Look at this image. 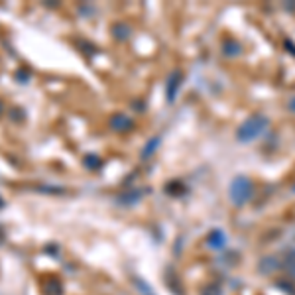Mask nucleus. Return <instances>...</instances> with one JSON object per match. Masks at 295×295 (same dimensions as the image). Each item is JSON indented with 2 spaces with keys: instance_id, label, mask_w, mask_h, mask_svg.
<instances>
[{
  "instance_id": "1",
  "label": "nucleus",
  "mask_w": 295,
  "mask_h": 295,
  "mask_svg": "<svg viewBox=\"0 0 295 295\" xmlns=\"http://www.w3.org/2000/svg\"><path fill=\"white\" fill-rule=\"evenodd\" d=\"M268 124H270L268 116H262V114H254V116H250V118H248V120H246V122L238 128V132H236L238 142L248 144V142H252V140L260 138V136L266 132Z\"/></svg>"
},
{
  "instance_id": "2",
  "label": "nucleus",
  "mask_w": 295,
  "mask_h": 295,
  "mask_svg": "<svg viewBox=\"0 0 295 295\" xmlns=\"http://www.w3.org/2000/svg\"><path fill=\"white\" fill-rule=\"evenodd\" d=\"M254 195V185L248 177L244 175H238L232 183H230V201L236 205V207H242L246 205Z\"/></svg>"
},
{
  "instance_id": "3",
  "label": "nucleus",
  "mask_w": 295,
  "mask_h": 295,
  "mask_svg": "<svg viewBox=\"0 0 295 295\" xmlns=\"http://www.w3.org/2000/svg\"><path fill=\"white\" fill-rule=\"evenodd\" d=\"M109 126H111L114 132H130V130L134 128V120L130 118L128 114H124V112H116V114H112L111 116Z\"/></svg>"
},
{
  "instance_id": "4",
  "label": "nucleus",
  "mask_w": 295,
  "mask_h": 295,
  "mask_svg": "<svg viewBox=\"0 0 295 295\" xmlns=\"http://www.w3.org/2000/svg\"><path fill=\"white\" fill-rule=\"evenodd\" d=\"M179 87H181V71H173L171 77L167 79V101L169 103L175 101V94H177Z\"/></svg>"
},
{
  "instance_id": "5",
  "label": "nucleus",
  "mask_w": 295,
  "mask_h": 295,
  "mask_svg": "<svg viewBox=\"0 0 295 295\" xmlns=\"http://www.w3.org/2000/svg\"><path fill=\"white\" fill-rule=\"evenodd\" d=\"M41 293L43 295H61L63 293V285L57 277H47L41 283Z\"/></svg>"
},
{
  "instance_id": "6",
  "label": "nucleus",
  "mask_w": 295,
  "mask_h": 295,
  "mask_svg": "<svg viewBox=\"0 0 295 295\" xmlns=\"http://www.w3.org/2000/svg\"><path fill=\"white\" fill-rule=\"evenodd\" d=\"M130 34H132V30H130L128 24H122V22H118V24H114V26H112V36H114V39H118V41H124V39H128Z\"/></svg>"
},
{
  "instance_id": "7",
  "label": "nucleus",
  "mask_w": 295,
  "mask_h": 295,
  "mask_svg": "<svg viewBox=\"0 0 295 295\" xmlns=\"http://www.w3.org/2000/svg\"><path fill=\"white\" fill-rule=\"evenodd\" d=\"M140 197H142V193H140L138 189H134V191H128V193L120 195L118 201H120L122 205H134L136 201H140Z\"/></svg>"
},
{
  "instance_id": "8",
  "label": "nucleus",
  "mask_w": 295,
  "mask_h": 295,
  "mask_svg": "<svg viewBox=\"0 0 295 295\" xmlns=\"http://www.w3.org/2000/svg\"><path fill=\"white\" fill-rule=\"evenodd\" d=\"M83 164H85V167H89V169H99V167L103 166V160L99 156H85Z\"/></svg>"
},
{
  "instance_id": "9",
  "label": "nucleus",
  "mask_w": 295,
  "mask_h": 295,
  "mask_svg": "<svg viewBox=\"0 0 295 295\" xmlns=\"http://www.w3.org/2000/svg\"><path fill=\"white\" fill-rule=\"evenodd\" d=\"M16 81H18V83H28V81H30V71H28L26 67H24V69H18V71H16Z\"/></svg>"
},
{
  "instance_id": "10",
  "label": "nucleus",
  "mask_w": 295,
  "mask_h": 295,
  "mask_svg": "<svg viewBox=\"0 0 295 295\" xmlns=\"http://www.w3.org/2000/svg\"><path fill=\"white\" fill-rule=\"evenodd\" d=\"M24 118H26V114H24L22 109H12V111H10V120H14V122H22Z\"/></svg>"
},
{
  "instance_id": "11",
  "label": "nucleus",
  "mask_w": 295,
  "mask_h": 295,
  "mask_svg": "<svg viewBox=\"0 0 295 295\" xmlns=\"http://www.w3.org/2000/svg\"><path fill=\"white\" fill-rule=\"evenodd\" d=\"M285 268L289 270V274L295 276V252H289V256L285 258Z\"/></svg>"
},
{
  "instance_id": "12",
  "label": "nucleus",
  "mask_w": 295,
  "mask_h": 295,
  "mask_svg": "<svg viewBox=\"0 0 295 295\" xmlns=\"http://www.w3.org/2000/svg\"><path fill=\"white\" fill-rule=\"evenodd\" d=\"M158 142H160V138H154V140H150V142H148V148L144 150V154H142V156H144V158H148V156H150V154H152V152L158 148Z\"/></svg>"
},
{
  "instance_id": "13",
  "label": "nucleus",
  "mask_w": 295,
  "mask_h": 295,
  "mask_svg": "<svg viewBox=\"0 0 295 295\" xmlns=\"http://www.w3.org/2000/svg\"><path fill=\"white\" fill-rule=\"evenodd\" d=\"M287 107H289V111H291V112H295V96L291 99V101H289V105H287Z\"/></svg>"
},
{
  "instance_id": "14",
  "label": "nucleus",
  "mask_w": 295,
  "mask_h": 295,
  "mask_svg": "<svg viewBox=\"0 0 295 295\" xmlns=\"http://www.w3.org/2000/svg\"><path fill=\"white\" fill-rule=\"evenodd\" d=\"M4 238H6V232H4V228H2V226H0V244H2V242H4Z\"/></svg>"
},
{
  "instance_id": "15",
  "label": "nucleus",
  "mask_w": 295,
  "mask_h": 295,
  "mask_svg": "<svg viewBox=\"0 0 295 295\" xmlns=\"http://www.w3.org/2000/svg\"><path fill=\"white\" fill-rule=\"evenodd\" d=\"M45 6H50V8H56L57 2H54V0H50V2H45Z\"/></svg>"
},
{
  "instance_id": "16",
  "label": "nucleus",
  "mask_w": 295,
  "mask_h": 295,
  "mask_svg": "<svg viewBox=\"0 0 295 295\" xmlns=\"http://www.w3.org/2000/svg\"><path fill=\"white\" fill-rule=\"evenodd\" d=\"M4 114V103H2V99H0V116Z\"/></svg>"
},
{
  "instance_id": "17",
  "label": "nucleus",
  "mask_w": 295,
  "mask_h": 295,
  "mask_svg": "<svg viewBox=\"0 0 295 295\" xmlns=\"http://www.w3.org/2000/svg\"><path fill=\"white\" fill-rule=\"evenodd\" d=\"M293 193H295V185H293Z\"/></svg>"
}]
</instances>
